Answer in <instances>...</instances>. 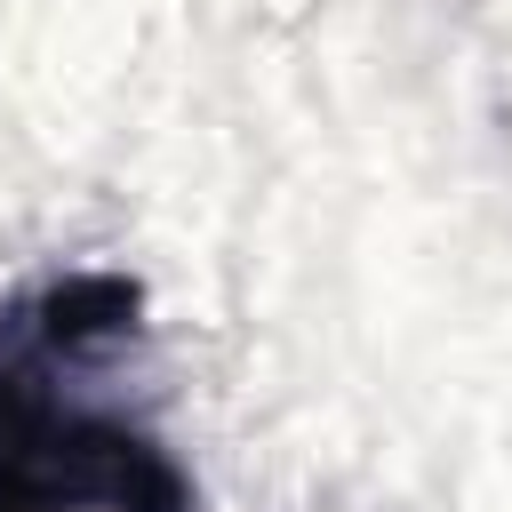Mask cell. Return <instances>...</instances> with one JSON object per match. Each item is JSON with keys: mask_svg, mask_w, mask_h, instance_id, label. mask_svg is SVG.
I'll list each match as a JSON object with an SVG mask.
<instances>
[{"mask_svg": "<svg viewBox=\"0 0 512 512\" xmlns=\"http://www.w3.org/2000/svg\"><path fill=\"white\" fill-rule=\"evenodd\" d=\"M0 512H200L136 272L64 264L0 296Z\"/></svg>", "mask_w": 512, "mask_h": 512, "instance_id": "cell-1", "label": "cell"}]
</instances>
